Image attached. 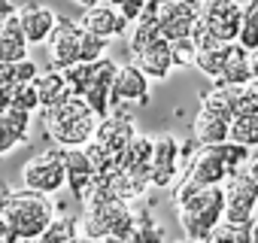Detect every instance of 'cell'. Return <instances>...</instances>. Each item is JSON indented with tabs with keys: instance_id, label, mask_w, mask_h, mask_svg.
<instances>
[{
	"instance_id": "obj_18",
	"label": "cell",
	"mask_w": 258,
	"mask_h": 243,
	"mask_svg": "<svg viewBox=\"0 0 258 243\" xmlns=\"http://www.w3.org/2000/svg\"><path fill=\"white\" fill-rule=\"evenodd\" d=\"M134 64L149 76V79H167L170 73H173V67H176V61H173V49H170V40H164V37H158L155 43H149L146 49H140L137 55H134Z\"/></svg>"
},
{
	"instance_id": "obj_37",
	"label": "cell",
	"mask_w": 258,
	"mask_h": 243,
	"mask_svg": "<svg viewBox=\"0 0 258 243\" xmlns=\"http://www.w3.org/2000/svg\"><path fill=\"white\" fill-rule=\"evenodd\" d=\"M170 49H173V61H176V67H191L195 58H198V46H195L191 37L170 40Z\"/></svg>"
},
{
	"instance_id": "obj_51",
	"label": "cell",
	"mask_w": 258,
	"mask_h": 243,
	"mask_svg": "<svg viewBox=\"0 0 258 243\" xmlns=\"http://www.w3.org/2000/svg\"><path fill=\"white\" fill-rule=\"evenodd\" d=\"M176 243H204V240H195V237H179Z\"/></svg>"
},
{
	"instance_id": "obj_52",
	"label": "cell",
	"mask_w": 258,
	"mask_h": 243,
	"mask_svg": "<svg viewBox=\"0 0 258 243\" xmlns=\"http://www.w3.org/2000/svg\"><path fill=\"white\" fill-rule=\"evenodd\" d=\"M188 4H195V7H204V4H207V0H188Z\"/></svg>"
},
{
	"instance_id": "obj_20",
	"label": "cell",
	"mask_w": 258,
	"mask_h": 243,
	"mask_svg": "<svg viewBox=\"0 0 258 243\" xmlns=\"http://www.w3.org/2000/svg\"><path fill=\"white\" fill-rule=\"evenodd\" d=\"M152 149H155V146H152V137L137 134V137H134V143L121 152L118 167H121V170H127V173H134L137 179H143V183H149V186H152Z\"/></svg>"
},
{
	"instance_id": "obj_54",
	"label": "cell",
	"mask_w": 258,
	"mask_h": 243,
	"mask_svg": "<svg viewBox=\"0 0 258 243\" xmlns=\"http://www.w3.org/2000/svg\"><path fill=\"white\" fill-rule=\"evenodd\" d=\"M109 4H112V7H118V4H121V0H109Z\"/></svg>"
},
{
	"instance_id": "obj_31",
	"label": "cell",
	"mask_w": 258,
	"mask_h": 243,
	"mask_svg": "<svg viewBox=\"0 0 258 243\" xmlns=\"http://www.w3.org/2000/svg\"><path fill=\"white\" fill-rule=\"evenodd\" d=\"M10 109H22V112H37L40 106V94L34 82H19L10 88Z\"/></svg>"
},
{
	"instance_id": "obj_27",
	"label": "cell",
	"mask_w": 258,
	"mask_h": 243,
	"mask_svg": "<svg viewBox=\"0 0 258 243\" xmlns=\"http://www.w3.org/2000/svg\"><path fill=\"white\" fill-rule=\"evenodd\" d=\"M225 61H228V43H222V46H216V49H204V52H198L195 67H198L207 79L219 82V79L225 76Z\"/></svg>"
},
{
	"instance_id": "obj_43",
	"label": "cell",
	"mask_w": 258,
	"mask_h": 243,
	"mask_svg": "<svg viewBox=\"0 0 258 243\" xmlns=\"http://www.w3.org/2000/svg\"><path fill=\"white\" fill-rule=\"evenodd\" d=\"M13 195H16V189H13L7 179H0V210L10 204V198H13Z\"/></svg>"
},
{
	"instance_id": "obj_39",
	"label": "cell",
	"mask_w": 258,
	"mask_h": 243,
	"mask_svg": "<svg viewBox=\"0 0 258 243\" xmlns=\"http://www.w3.org/2000/svg\"><path fill=\"white\" fill-rule=\"evenodd\" d=\"M19 82H25V76H22V70H19V61H0V85H4V88H13V85H19Z\"/></svg>"
},
{
	"instance_id": "obj_7",
	"label": "cell",
	"mask_w": 258,
	"mask_h": 243,
	"mask_svg": "<svg viewBox=\"0 0 258 243\" xmlns=\"http://www.w3.org/2000/svg\"><path fill=\"white\" fill-rule=\"evenodd\" d=\"M222 189H225V219L249 225L258 207V179L249 170H240V173H231L222 183Z\"/></svg>"
},
{
	"instance_id": "obj_22",
	"label": "cell",
	"mask_w": 258,
	"mask_h": 243,
	"mask_svg": "<svg viewBox=\"0 0 258 243\" xmlns=\"http://www.w3.org/2000/svg\"><path fill=\"white\" fill-rule=\"evenodd\" d=\"M28 37L22 31V22L19 16H7L0 19V61H22L28 58Z\"/></svg>"
},
{
	"instance_id": "obj_8",
	"label": "cell",
	"mask_w": 258,
	"mask_h": 243,
	"mask_svg": "<svg viewBox=\"0 0 258 243\" xmlns=\"http://www.w3.org/2000/svg\"><path fill=\"white\" fill-rule=\"evenodd\" d=\"M79 52H82V25H79V19L58 16V25H55L52 37L46 40L49 67L67 70V67L79 64Z\"/></svg>"
},
{
	"instance_id": "obj_6",
	"label": "cell",
	"mask_w": 258,
	"mask_h": 243,
	"mask_svg": "<svg viewBox=\"0 0 258 243\" xmlns=\"http://www.w3.org/2000/svg\"><path fill=\"white\" fill-rule=\"evenodd\" d=\"M22 186L40 195H58L67 189V167H64V149L52 146L34 158L25 161L22 167Z\"/></svg>"
},
{
	"instance_id": "obj_19",
	"label": "cell",
	"mask_w": 258,
	"mask_h": 243,
	"mask_svg": "<svg viewBox=\"0 0 258 243\" xmlns=\"http://www.w3.org/2000/svg\"><path fill=\"white\" fill-rule=\"evenodd\" d=\"M31 115L34 112H22V109L0 112V155H7V152H13V149L28 143V137H31Z\"/></svg>"
},
{
	"instance_id": "obj_24",
	"label": "cell",
	"mask_w": 258,
	"mask_h": 243,
	"mask_svg": "<svg viewBox=\"0 0 258 243\" xmlns=\"http://www.w3.org/2000/svg\"><path fill=\"white\" fill-rule=\"evenodd\" d=\"M219 82L231 85H246L252 82V52L243 43H228V61H225V76Z\"/></svg>"
},
{
	"instance_id": "obj_46",
	"label": "cell",
	"mask_w": 258,
	"mask_h": 243,
	"mask_svg": "<svg viewBox=\"0 0 258 243\" xmlns=\"http://www.w3.org/2000/svg\"><path fill=\"white\" fill-rule=\"evenodd\" d=\"M249 240H252V243H258V219H252V222H249Z\"/></svg>"
},
{
	"instance_id": "obj_13",
	"label": "cell",
	"mask_w": 258,
	"mask_h": 243,
	"mask_svg": "<svg viewBox=\"0 0 258 243\" xmlns=\"http://www.w3.org/2000/svg\"><path fill=\"white\" fill-rule=\"evenodd\" d=\"M134 137H137V128H134V118L127 115L124 109H109L103 118H100V125H97V131H94V140L100 143V146H106L112 155H118L121 158V152L134 143Z\"/></svg>"
},
{
	"instance_id": "obj_14",
	"label": "cell",
	"mask_w": 258,
	"mask_h": 243,
	"mask_svg": "<svg viewBox=\"0 0 258 243\" xmlns=\"http://www.w3.org/2000/svg\"><path fill=\"white\" fill-rule=\"evenodd\" d=\"M185 176H191L201 186H222L231 173H228V164L219 146H198L185 164Z\"/></svg>"
},
{
	"instance_id": "obj_21",
	"label": "cell",
	"mask_w": 258,
	"mask_h": 243,
	"mask_svg": "<svg viewBox=\"0 0 258 243\" xmlns=\"http://www.w3.org/2000/svg\"><path fill=\"white\" fill-rule=\"evenodd\" d=\"M228 131H231V122L216 115L213 109H198L195 118H191V137L201 143V146H219L228 140Z\"/></svg>"
},
{
	"instance_id": "obj_33",
	"label": "cell",
	"mask_w": 258,
	"mask_h": 243,
	"mask_svg": "<svg viewBox=\"0 0 258 243\" xmlns=\"http://www.w3.org/2000/svg\"><path fill=\"white\" fill-rule=\"evenodd\" d=\"M219 149H222V158H225V164H228V173H240V170H246L249 161H252V149H246V146H240V143H234V140L219 143Z\"/></svg>"
},
{
	"instance_id": "obj_3",
	"label": "cell",
	"mask_w": 258,
	"mask_h": 243,
	"mask_svg": "<svg viewBox=\"0 0 258 243\" xmlns=\"http://www.w3.org/2000/svg\"><path fill=\"white\" fill-rule=\"evenodd\" d=\"M82 207H85V216L79 219L82 234H88V237L97 240V243H103V240L121 234L127 225L134 222V204L115 198V195L106 189V183H103L100 176H94V186H91V192L85 195Z\"/></svg>"
},
{
	"instance_id": "obj_11",
	"label": "cell",
	"mask_w": 258,
	"mask_h": 243,
	"mask_svg": "<svg viewBox=\"0 0 258 243\" xmlns=\"http://www.w3.org/2000/svg\"><path fill=\"white\" fill-rule=\"evenodd\" d=\"M201 22L222 43H237L243 25V4H237V0H207L201 7Z\"/></svg>"
},
{
	"instance_id": "obj_30",
	"label": "cell",
	"mask_w": 258,
	"mask_h": 243,
	"mask_svg": "<svg viewBox=\"0 0 258 243\" xmlns=\"http://www.w3.org/2000/svg\"><path fill=\"white\" fill-rule=\"evenodd\" d=\"M204 243H252V240H249V225L222 219V222L210 231V237H207Z\"/></svg>"
},
{
	"instance_id": "obj_23",
	"label": "cell",
	"mask_w": 258,
	"mask_h": 243,
	"mask_svg": "<svg viewBox=\"0 0 258 243\" xmlns=\"http://www.w3.org/2000/svg\"><path fill=\"white\" fill-rule=\"evenodd\" d=\"M34 85H37V94H40V106H43V109H46V106H55V103H61L64 97L73 94V88H70L64 70H55V67L43 70V73L34 79Z\"/></svg>"
},
{
	"instance_id": "obj_12",
	"label": "cell",
	"mask_w": 258,
	"mask_h": 243,
	"mask_svg": "<svg viewBox=\"0 0 258 243\" xmlns=\"http://www.w3.org/2000/svg\"><path fill=\"white\" fill-rule=\"evenodd\" d=\"M201 22V7L188 4V0H170V4H158V31L164 40H179L191 37L195 25Z\"/></svg>"
},
{
	"instance_id": "obj_29",
	"label": "cell",
	"mask_w": 258,
	"mask_h": 243,
	"mask_svg": "<svg viewBox=\"0 0 258 243\" xmlns=\"http://www.w3.org/2000/svg\"><path fill=\"white\" fill-rule=\"evenodd\" d=\"M237 43H243L249 52L258 49V0H246L243 4V25H240Z\"/></svg>"
},
{
	"instance_id": "obj_34",
	"label": "cell",
	"mask_w": 258,
	"mask_h": 243,
	"mask_svg": "<svg viewBox=\"0 0 258 243\" xmlns=\"http://www.w3.org/2000/svg\"><path fill=\"white\" fill-rule=\"evenodd\" d=\"M85 152H88V158H91V164H94V170L97 173H109V170H118V155H112L106 146H100L97 140H91L88 146H85Z\"/></svg>"
},
{
	"instance_id": "obj_2",
	"label": "cell",
	"mask_w": 258,
	"mask_h": 243,
	"mask_svg": "<svg viewBox=\"0 0 258 243\" xmlns=\"http://www.w3.org/2000/svg\"><path fill=\"white\" fill-rule=\"evenodd\" d=\"M100 118L103 115H97L82 97L70 94L61 103L43 109V131L61 149H67V146H88L94 140V131L100 125Z\"/></svg>"
},
{
	"instance_id": "obj_9",
	"label": "cell",
	"mask_w": 258,
	"mask_h": 243,
	"mask_svg": "<svg viewBox=\"0 0 258 243\" xmlns=\"http://www.w3.org/2000/svg\"><path fill=\"white\" fill-rule=\"evenodd\" d=\"M152 189H170L179 179L182 161V143L173 134H158L152 137Z\"/></svg>"
},
{
	"instance_id": "obj_42",
	"label": "cell",
	"mask_w": 258,
	"mask_h": 243,
	"mask_svg": "<svg viewBox=\"0 0 258 243\" xmlns=\"http://www.w3.org/2000/svg\"><path fill=\"white\" fill-rule=\"evenodd\" d=\"M0 243H22V237L13 231V225H10V219L4 216V210H0Z\"/></svg>"
},
{
	"instance_id": "obj_28",
	"label": "cell",
	"mask_w": 258,
	"mask_h": 243,
	"mask_svg": "<svg viewBox=\"0 0 258 243\" xmlns=\"http://www.w3.org/2000/svg\"><path fill=\"white\" fill-rule=\"evenodd\" d=\"M228 140H234L246 149H258V112L255 115H234Z\"/></svg>"
},
{
	"instance_id": "obj_32",
	"label": "cell",
	"mask_w": 258,
	"mask_h": 243,
	"mask_svg": "<svg viewBox=\"0 0 258 243\" xmlns=\"http://www.w3.org/2000/svg\"><path fill=\"white\" fill-rule=\"evenodd\" d=\"M134 228L149 240V243H161L164 240V225H158L149 213L146 204H134Z\"/></svg>"
},
{
	"instance_id": "obj_10",
	"label": "cell",
	"mask_w": 258,
	"mask_h": 243,
	"mask_svg": "<svg viewBox=\"0 0 258 243\" xmlns=\"http://www.w3.org/2000/svg\"><path fill=\"white\" fill-rule=\"evenodd\" d=\"M152 94V79L131 61V64H118V73L112 79V106H143L149 103Z\"/></svg>"
},
{
	"instance_id": "obj_50",
	"label": "cell",
	"mask_w": 258,
	"mask_h": 243,
	"mask_svg": "<svg viewBox=\"0 0 258 243\" xmlns=\"http://www.w3.org/2000/svg\"><path fill=\"white\" fill-rule=\"evenodd\" d=\"M246 170H249V173L258 179V155H252V161H249V167H246Z\"/></svg>"
},
{
	"instance_id": "obj_1",
	"label": "cell",
	"mask_w": 258,
	"mask_h": 243,
	"mask_svg": "<svg viewBox=\"0 0 258 243\" xmlns=\"http://www.w3.org/2000/svg\"><path fill=\"white\" fill-rule=\"evenodd\" d=\"M173 210L182 225L185 237L207 240L210 231L225 219V189L222 186H201L191 176L176 183L173 189Z\"/></svg>"
},
{
	"instance_id": "obj_47",
	"label": "cell",
	"mask_w": 258,
	"mask_h": 243,
	"mask_svg": "<svg viewBox=\"0 0 258 243\" xmlns=\"http://www.w3.org/2000/svg\"><path fill=\"white\" fill-rule=\"evenodd\" d=\"M67 243H97V240H91L88 234H82V231H79V234H76V237H70Z\"/></svg>"
},
{
	"instance_id": "obj_45",
	"label": "cell",
	"mask_w": 258,
	"mask_h": 243,
	"mask_svg": "<svg viewBox=\"0 0 258 243\" xmlns=\"http://www.w3.org/2000/svg\"><path fill=\"white\" fill-rule=\"evenodd\" d=\"M10 109V88L0 85V112H7Z\"/></svg>"
},
{
	"instance_id": "obj_48",
	"label": "cell",
	"mask_w": 258,
	"mask_h": 243,
	"mask_svg": "<svg viewBox=\"0 0 258 243\" xmlns=\"http://www.w3.org/2000/svg\"><path fill=\"white\" fill-rule=\"evenodd\" d=\"M76 7H82V10H91V7H97V4H103V0H73Z\"/></svg>"
},
{
	"instance_id": "obj_35",
	"label": "cell",
	"mask_w": 258,
	"mask_h": 243,
	"mask_svg": "<svg viewBox=\"0 0 258 243\" xmlns=\"http://www.w3.org/2000/svg\"><path fill=\"white\" fill-rule=\"evenodd\" d=\"M258 112V82H246L237 88L234 115H255Z\"/></svg>"
},
{
	"instance_id": "obj_17",
	"label": "cell",
	"mask_w": 258,
	"mask_h": 243,
	"mask_svg": "<svg viewBox=\"0 0 258 243\" xmlns=\"http://www.w3.org/2000/svg\"><path fill=\"white\" fill-rule=\"evenodd\" d=\"M16 16H19L22 31H25V37H28L31 46H46V40L52 37V31L58 25L55 10H49L43 4H25V7L16 10Z\"/></svg>"
},
{
	"instance_id": "obj_49",
	"label": "cell",
	"mask_w": 258,
	"mask_h": 243,
	"mask_svg": "<svg viewBox=\"0 0 258 243\" xmlns=\"http://www.w3.org/2000/svg\"><path fill=\"white\" fill-rule=\"evenodd\" d=\"M252 82H258V49L252 52Z\"/></svg>"
},
{
	"instance_id": "obj_38",
	"label": "cell",
	"mask_w": 258,
	"mask_h": 243,
	"mask_svg": "<svg viewBox=\"0 0 258 243\" xmlns=\"http://www.w3.org/2000/svg\"><path fill=\"white\" fill-rule=\"evenodd\" d=\"M191 40H195V46H198V52H204V49H216V46H222V40L204 25V22H198L195 25V31H191Z\"/></svg>"
},
{
	"instance_id": "obj_4",
	"label": "cell",
	"mask_w": 258,
	"mask_h": 243,
	"mask_svg": "<svg viewBox=\"0 0 258 243\" xmlns=\"http://www.w3.org/2000/svg\"><path fill=\"white\" fill-rule=\"evenodd\" d=\"M118 73V64L109 58H97V61H79L73 67L64 70L70 88L76 97H82L97 115H106L112 109V79Z\"/></svg>"
},
{
	"instance_id": "obj_44",
	"label": "cell",
	"mask_w": 258,
	"mask_h": 243,
	"mask_svg": "<svg viewBox=\"0 0 258 243\" xmlns=\"http://www.w3.org/2000/svg\"><path fill=\"white\" fill-rule=\"evenodd\" d=\"M16 13V4L13 0H0V19H7V16H13Z\"/></svg>"
},
{
	"instance_id": "obj_36",
	"label": "cell",
	"mask_w": 258,
	"mask_h": 243,
	"mask_svg": "<svg viewBox=\"0 0 258 243\" xmlns=\"http://www.w3.org/2000/svg\"><path fill=\"white\" fill-rule=\"evenodd\" d=\"M106 46H109V40H103V37H97V34H91V31L82 28V52H79V61L106 58Z\"/></svg>"
},
{
	"instance_id": "obj_15",
	"label": "cell",
	"mask_w": 258,
	"mask_h": 243,
	"mask_svg": "<svg viewBox=\"0 0 258 243\" xmlns=\"http://www.w3.org/2000/svg\"><path fill=\"white\" fill-rule=\"evenodd\" d=\"M79 25H82L85 31L103 37V40H115V37H121V34L131 31V22H127V19L118 13V7H112V4H97V7H91V10H82Z\"/></svg>"
},
{
	"instance_id": "obj_5",
	"label": "cell",
	"mask_w": 258,
	"mask_h": 243,
	"mask_svg": "<svg viewBox=\"0 0 258 243\" xmlns=\"http://www.w3.org/2000/svg\"><path fill=\"white\" fill-rule=\"evenodd\" d=\"M4 216L10 219L13 231L22 237V243H31L37 240L46 225L55 219V204L49 195H40V192H31V189H19L10 204L4 207Z\"/></svg>"
},
{
	"instance_id": "obj_53",
	"label": "cell",
	"mask_w": 258,
	"mask_h": 243,
	"mask_svg": "<svg viewBox=\"0 0 258 243\" xmlns=\"http://www.w3.org/2000/svg\"><path fill=\"white\" fill-rule=\"evenodd\" d=\"M152 4H170V0H152Z\"/></svg>"
},
{
	"instance_id": "obj_16",
	"label": "cell",
	"mask_w": 258,
	"mask_h": 243,
	"mask_svg": "<svg viewBox=\"0 0 258 243\" xmlns=\"http://www.w3.org/2000/svg\"><path fill=\"white\" fill-rule=\"evenodd\" d=\"M64 167H67V189H70V195L82 204L85 195H88L91 186H94V176H97V170H94V164H91L85 146H67V149H64Z\"/></svg>"
},
{
	"instance_id": "obj_41",
	"label": "cell",
	"mask_w": 258,
	"mask_h": 243,
	"mask_svg": "<svg viewBox=\"0 0 258 243\" xmlns=\"http://www.w3.org/2000/svg\"><path fill=\"white\" fill-rule=\"evenodd\" d=\"M106 243H149V240H146V237H143V234H140V231L134 228V222H131V225H127V228H124L121 234L109 237Z\"/></svg>"
},
{
	"instance_id": "obj_26",
	"label": "cell",
	"mask_w": 258,
	"mask_h": 243,
	"mask_svg": "<svg viewBox=\"0 0 258 243\" xmlns=\"http://www.w3.org/2000/svg\"><path fill=\"white\" fill-rule=\"evenodd\" d=\"M82 231V225H79V219L76 216H55L49 225H46V231L37 237V240H31V243H67L70 237H76Z\"/></svg>"
},
{
	"instance_id": "obj_25",
	"label": "cell",
	"mask_w": 258,
	"mask_h": 243,
	"mask_svg": "<svg viewBox=\"0 0 258 243\" xmlns=\"http://www.w3.org/2000/svg\"><path fill=\"white\" fill-rule=\"evenodd\" d=\"M237 88L240 85H231V82H213L207 91H201V106L204 109H213L216 115L222 118H234V100H237Z\"/></svg>"
},
{
	"instance_id": "obj_40",
	"label": "cell",
	"mask_w": 258,
	"mask_h": 243,
	"mask_svg": "<svg viewBox=\"0 0 258 243\" xmlns=\"http://www.w3.org/2000/svg\"><path fill=\"white\" fill-rule=\"evenodd\" d=\"M146 7H149V0H121V4H118V13L134 25V22L146 13Z\"/></svg>"
}]
</instances>
